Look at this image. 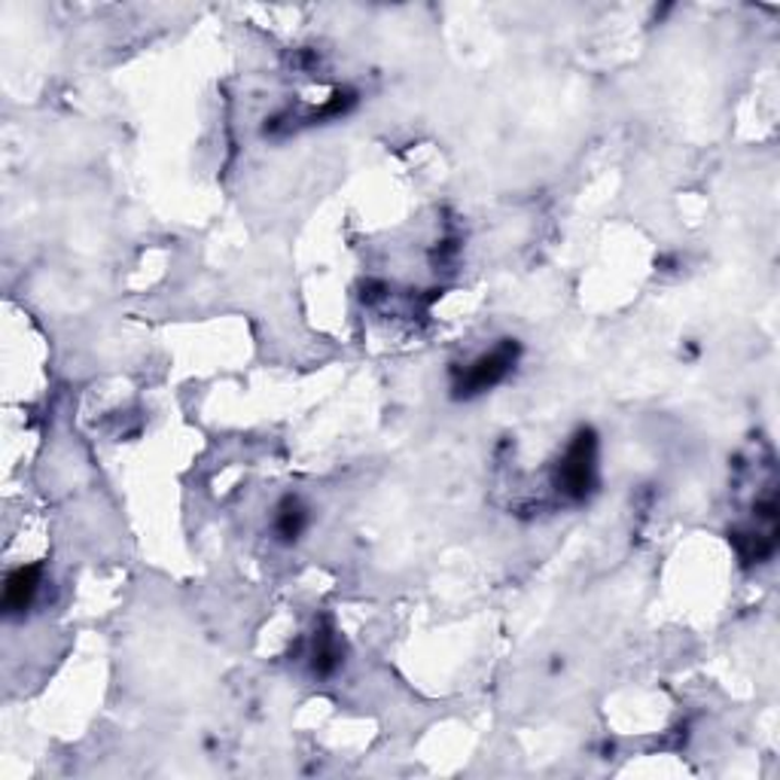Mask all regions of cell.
<instances>
[{
    "mask_svg": "<svg viewBox=\"0 0 780 780\" xmlns=\"http://www.w3.org/2000/svg\"><path fill=\"white\" fill-rule=\"evenodd\" d=\"M555 485L571 501H586L598 485V436L595 430H576L571 445L564 448L555 470Z\"/></svg>",
    "mask_w": 780,
    "mask_h": 780,
    "instance_id": "obj_1",
    "label": "cell"
},
{
    "mask_svg": "<svg viewBox=\"0 0 780 780\" xmlns=\"http://www.w3.org/2000/svg\"><path fill=\"white\" fill-rule=\"evenodd\" d=\"M518 353H521L518 341L503 339L494 351L476 357L470 367L457 375L455 397L470 399V397H479V394H485V391H491V387H497V384H501L518 363Z\"/></svg>",
    "mask_w": 780,
    "mask_h": 780,
    "instance_id": "obj_2",
    "label": "cell"
},
{
    "mask_svg": "<svg viewBox=\"0 0 780 780\" xmlns=\"http://www.w3.org/2000/svg\"><path fill=\"white\" fill-rule=\"evenodd\" d=\"M40 576H44L40 564L15 567L13 574L7 576V583H3V613L7 616H19L34 604V598L40 591Z\"/></svg>",
    "mask_w": 780,
    "mask_h": 780,
    "instance_id": "obj_3",
    "label": "cell"
},
{
    "mask_svg": "<svg viewBox=\"0 0 780 780\" xmlns=\"http://www.w3.org/2000/svg\"><path fill=\"white\" fill-rule=\"evenodd\" d=\"M305 509L299 506V501H293V497H287V501L280 503L278 509V521H275V530H278L280 540H296L302 530H305Z\"/></svg>",
    "mask_w": 780,
    "mask_h": 780,
    "instance_id": "obj_4",
    "label": "cell"
},
{
    "mask_svg": "<svg viewBox=\"0 0 780 780\" xmlns=\"http://www.w3.org/2000/svg\"><path fill=\"white\" fill-rule=\"evenodd\" d=\"M341 662V649L336 644V634L324 632L314 640V674H333Z\"/></svg>",
    "mask_w": 780,
    "mask_h": 780,
    "instance_id": "obj_5",
    "label": "cell"
}]
</instances>
